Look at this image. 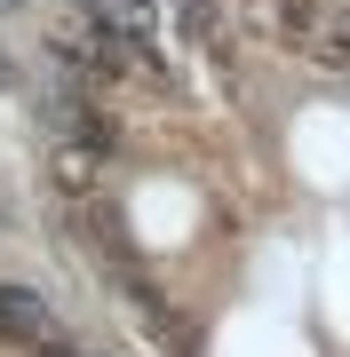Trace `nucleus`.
Segmentation results:
<instances>
[]
</instances>
